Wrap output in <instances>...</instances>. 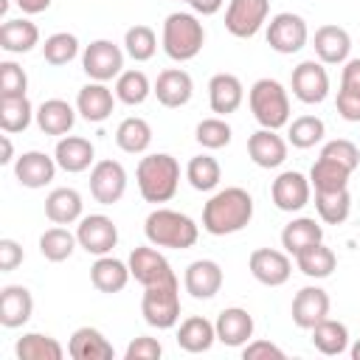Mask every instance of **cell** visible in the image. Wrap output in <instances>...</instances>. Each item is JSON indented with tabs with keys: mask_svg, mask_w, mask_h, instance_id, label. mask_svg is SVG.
<instances>
[{
	"mask_svg": "<svg viewBox=\"0 0 360 360\" xmlns=\"http://www.w3.org/2000/svg\"><path fill=\"white\" fill-rule=\"evenodd\" d=\"M141 315L155 329L177 326V321H180V281H177V276H172L160 284L143 287Z\"/></svg>",
	"mask_w": 360,
	"mask_h": 360,
	"instance_id": "obj_6",
	"label": "cell"
},
{
	"mask_svg": "<svg viewBox=\"0 0 360 360\" xmlns=\"http://www.w3.org/2000/svg\"><path fill=\"white\" fill-rule=\"evenodd\" d=\"M127 264H129L132 278H135L141 287H152V284H160V281H166V278L174 276L169 259H166L155 245H141V248H135V250L129 253Z\"/></svg>",
	"mask_w": 360,
	"mask_h": 360,
	"instance_id": "obj_14",
	"label": "cell"
},
{
	"mask_svg": "<svg viewBox=\"0 0 360 360\" xmlns=\"http://www.w3.org/2000/svg\"><path fill=\"white\" fill-rule=\"evenodd\" d=\"M292 96L301 104H321L329 96V73L323 62L318 59H304L292 68Z\"/></svg>",
	"mask_w": 360,
	"mask_h": 360,
	"instance_id": "obj_12",
	"label": "cell"
},
{
	"mask_svg": "<svg viewBox=\"0 0 360 360\" xmlns=\"http://www.w3.org/2000/svg\"><path fill=\"white\" fill-rule=\"evenodd\" d=\"M245 101V87L239 82V76L233 73H214L211 82H208V104H211V112L217 115H231L242 107Z\"/></svg>",
	"mask_w": 360,
	"mask_h": 360,
	"instance_id": "obj_25",
	"label": "cell"
},
{
	"mask_svg": "<svg viewBox=\"0 0 360 360\" xmlns=\"http://www.w3.org/2000/svg\"><path fill=\"white\" fill-rule=\"evenodd\" d=\"M186 180L197 191H214L219 186V180H222V166L211 155H194L188 160V166H186Z\"/></svg>",
	"mask_w": 360,
	"mask_h": 360,
	"instance_id": "obj_41",
	"label": "cell"
},
{
	"mask_svg": "<svg viewBox=\"0 0 360 360\" xmlns=\"http://www.w3.org/2000/svg\"><path fill=\"white\" fill-rule=\"evenodd\" d=\"M312 48H315V56L318 62L323 65H343L352 53V37L343 25H335V22H326L315 31L312 37Z\"/></svg>",
	"mask_w": 360,
	"mask_h": 360,
	"instance_id": "obj_21",
	"label": "cell"
},
{
	"mask_svg": "<svg viewBox=\"0 0 360 360\" xmlns=\"http://www.w3.org/2000/svg\"><path fill=\"white\" fill-rule=\"evenodd\" d=\"M194 138H197V143H200L202 149H222V146L231 143L233 129H231V124H228L222 115H214V118H202V121L197 124Z\"/></svg>",
	"mask_w": 360,
	"mask_h": 360,
	"instance_id": "obj_47",
	"label": "cell"
},
{
	"mask_svg": "<svg viewBox=\"0 0 360 360\" xmlns=\"http://www.w3.org/2000/svg\"><path fill=\"white\" fill-rule=\"evenodd\" d=\"M222 3H225V0H188L191 11L200 14V17H211V14H217V11L222 8Z\"/></svg>",
	"mask_w": 360,
	"mask_h": 360,
	"instance_id": "obj_55",
	"label": "cell"
},
{
	"mask_svg": "<svg viewBox=\"0 0 360 360\" xmlns=\"http://www.w3.org/2000/svg\"><path fill=\"white\" fill-rule=\"evenodd\" d=\"M340 87L360 93V56L357 59H346L343 62V73H340Z\"/></svg>",
	"mask_w": 360,
	"mask_h": 360,
	"instance_id": "obj_54",
	"label": "cell"
},
{
	"mask_svg": "<svg viewBox=\"0 0 360 360\" xmlns=\"http://www.w3.org/2000/svg\"><path fill=\"white\" fill-rule=\"evenodd\" d=\"M295 259V267L307 276V278H329L338 267V256L332 248H326L323 242H315L309 248H304L301 253L292 256Z\"/></svg>",
	"mask_w": 360,
	"mask_h": 360,
	"instance_id": "obj_33",
	"label": "cell"
},
{
	"mask_svg": "<svg viewBox=\"0 0 360 360\" xmlns=\"http://www.w3.org/2000/svg\"><path fill=\"white\" fill-rule=\"evenodd\" d=\"M222 267L214 262V259H197L186 267V276H183V287L191 298L197 301H208L214 298L219 290H222Z\"/></svg>",
	"mask_w": 360,
	"mask_h": 360,
	"instance_id": "obj_19",
	"label": "cell"
},
{
	"mask_svg": "<svg viewBox=\"0 0 360 360\" xmlns=\"http://www.w3.org/2000/svg\"><path fill=\"white\" fill-rule=\"evenodd\" d=\"M180 3H188V0H180Z\"/></svg>",
	"mask_w": 360,
	"mask_h": 360,
	"instance_id": "obj_60",
	"label": "cell"
},
{
	"mask_svg": "<svg viewBox=\"0 0 360 360\" xmlns=\"http://www.w3.org/2000/svg\"><path fill=\"white\" fill-rule=\"evenodd\" d=\"M79 248L93 256H107L118 245V225L107 214H87L76 225Z\"/></svg>",
	"mask_w": 360,
	"mask_h": 360,
	"instance_id": "obj_10",
	"label": "cell"
},
{
	"mask_svg": "<svg viewBox=\"0 0 360 360\" xmlns=\"http://www.w3.org/2000/svg\"><path fill=\"white\" fill-rule=\"evenodd\" d=\"M152 93L158 96V101L169 110H177V107H186L194 96V79L183 70V68H166L158 73L155 84H152Z\"/></svg>",
	"mask_w": 360,
	"mask_h": 360,
	"instance_id": "obj_17",
	"label": "cell"
},
{
	"mask_svg": "<svg viewBox=\"0 0 360 360\" xmlns=\"http://www.w3.org/2000/svg\"><path fill=\"white\" fill-rule=\"evenodd\" d=\"M315 242H323V228H321L312 217H295V219L287 222L284 231H281V248H284L290 256L301 253L304 248H309V245H315Z\"/></svg>",
	"mask_w": 360,
	"mask_h": 360,
	"instance_id": "obj_34",
	"label": "cell"
},
{
	"mask_svg": "<svg viewBox=\"0 0 360 360\" xmlns=\"http://www.w3.org/2000/svg\"><path fill=\"white\" fill-rule=\"evenodd\" d=\"M335 107H338V115H340L343 121L360 124V93L340 87V90H338V101H335Z\"/></svg>",
	"mask_w": 360,
	"mask_h": 360,
	"instance_id": "obj_51",
	"label": "cell"
},
{
	"mask_svg": "<svg viewBox=\"0 0 360 360\" xmlns=\"http://www.w3.org/2000/svg\"><path fill=\"white\" fill-rule=\"evenodd\" d=\"M214 340H217V326L202 315H188L177 326V346L183 352H188V354L208 352L214 346Z\"/></svg>",
	"mask_w": 360,
	"mask_h": 360,
	"instance_id": "obj_29",
	"label": "cell"
},
{
	"mask_svg": "<svg viewBox=\"0 0 360 360\" xmlns=\"http://www.w3.org/2000/svg\"><path fill=\"white\" fill-rule=\"evenodd\" d=\"M53 158L59 163L62 172L68 174H79V172H87L96 160V146L82 138V135H62L56 141V149H53Z\"/></svg>",
	"mask_w": 360,
	"mask_h": 360,
	"instance_id": "obj_26",
	"label": "cell"
},
{
	"mask_svg": "<svg viewBox=\"0 0 360 360\" xmlns=\"http://www.w3.org/2000/svg\"><path fill=\"white\" fill-rule=\"evenodd\" d=\"M124 53L112 39H93L82 51V70L90 82H112L124 73Z\"/></svg>",
	"mask_w": 360,
	"mask_h": 360,
	"instance_id": "obj_7",
	"label": "cell"
},
{
	"mask_svg": "<svg viewBox=\"0 0 360 360\" xmlns=\"http://www.w3.org/2000/svg\"><path fill=\"white\" fill-rule=\"evenodd\" d=\"M135 183L146 202H155V205L169 202L180 186L177 158H172L169 152H152V155L141 158L138 169H135Z\"/></svg>",
	"mask_w": 360,
	"mask_h": 360,
	"instance_id": "obj_2",
	"label": "cell"
},
{
	"mask_svg": "<svg viewBox=\"0 0 360 360\" xmlns=\"http://www.w3.org/2000/svg\"><path fill=\"white\" fill-rule=\"evenodd\" d=\"M160 45L172 62H188L194 59L205 45V28L197 14L191 11H172L163 20Z\"/></svg>",
	"mask_w": 360,
	"mask_h": 360,
	"instance_id": "obj_4",
	"label": "cell"
},
{
	"mask_svg": "<svg viewBox=\"0 0 360 360\" xmlns=\"http://www.w3.org/2000/svg\"><path fill=\"white\" fill-rule=\"evenodd\" d=\"M349 354H352V360H360V340H354V343L349 346Z\"/></svg>",
	"mask_w": 360,
	"mask_h": 360,
	"instance_id": "obj_58",
	"label": "cell"
},
{
	"mask_svg": "<svg viewBox=\"0 0 360 360\" xmlns=\"http://www.w3.org/2000/svg\"><path fill=\"white\" fill-rule=\"evenodd\" d=\"M115 143L121 152L127 155H143L152 143V127L146 118H138V115H129L118 124L115 129Z\"/></svg>",
	"mask_w": 360,
	"mask_h": 360,
	"instance_id": "obj_37",
	"label": "cell"
},
{
	"mask_svg": "<svg viewBox=\"0 0 360 360\" xmlns=\"http://www.w3.org/2000/svg\"><path fill=\"white\" fill-rule=\"evenodd\" d=\"M14 3L22 8V14H42L51 6V0H14Z\"/></svg>",
	"mask_w": 360,
	"mask_h": 360,
	"instance_id": "obj_56",
	"label": "cell"
},
{
	"mask_svg": "<svg viewBox=\"0 0 360 360\" xmlns=\"http://www.w3.org/2000/svg\"><path fill=\"white\" fill-rule=\"evenodd\" d=\"M214 326H217V340L231 349H242L253 338V315L242 307H225L217 315Z\"/></svg>",
	"mask_w": 360,
	"mask_h": 360,
	"instance_id": "obj_24",
	"label": "cell"
},
{
	"mask_svg": "<svg viewBox=\"0 0 360 360\" xmlns=\"http://www.w3.org/2000/svg\"><path fill=\"white\" fill-rule=\"evenodd\" d=\"M312 346L326 354V357H338L343 352H349V329L346 323L335 321V318H323L321 323H315L312 329Z\"/></svg>",
	"mask_w": 360,
	"mask_h": 360,
	"instance_id": "obj_35",
	"label": "cell"
},
{
	"mask_svg": "<svg viewBox=\"0 0 360 360\" xmlns=\"http://www.w3.org/2000/svg\"><path fill=\"white\" fill-rule=\"evenodd\" d=\"M329 307H332L329 292L323 287H318V284H307L292 298V309H290L292 312V323L298 329H307L309 332L315 323H321L323 318H329Z\"/></svg>",
	"mask_w": 360,
	"mask_h": 360,
	"instance_id": "obj_16",
	"label": "cell"
},
{
	"mask_svg": "<svg viewBox=\"0 0 360 360\" xmlns=\"http://www.w3.org/2000/svg\"><path fill=\"white\" fill-rule=\"evenodd\" d=\"M287 141L278 135V129H256L248 138V155L259 169H278L287 160Z\"/></svg>",
	"mask_w": 360,
	"mask_h": 360,
	"instance_id": "obj_22",
	"label": "cell"
},
{
	"mask_svg": "<svg viewBox=\"0 0 360 360\" xmlns=\"http://www.w3.org/2000/svg\"><path fill=\"white\" fill-rule=\"evenodd\" d=\"M6 11H8V0H3V3H0V14H3V17H6Z\"/></svg>",
	"mask_w": 360,
	"mask_h": 360,
	"instance_id": "obj_59",
	"label": "cell"
},
{
	"mask_svg": "<svg viewBox=\"0 0 360 360\" xmlns=\"http://www.w3.org/2000/svg\"><path fill=\"white\" fill-rule=\"evenodd\" d=\"M132 273H129V264L115 259V256H96L93 267H90V284L98 290V292H121L127 284H129Z\"/></svg>",
	"mask_w": 360,
	"mask_h": 360,
	"instance_id": "obj_27",
	"label": "cell"
},
{
	"mask_svg": "<svg viewBox=\"0 0 360 360\" xmlns=\"http://www.w3.org/2000/svg\"><path fill=\"white\" fill-rule=\"evenodd\" d=\"M326 135V124L318 115H298L287 124V143L295 149H312Z\"/></svg>",
	"mask_w": 360,
	"mask_h": 360,
	"instance_id": "obj_43",
	"label": "cell"
},
{
	"mask_svg": "<svg viewBox=\"0 0 360 360\" xmlns=\"http://www.w3.org/2000/svg\"><path fill=\"white\" fill-rule=\"evenodd\" d=\"M352 177V169H346L343 163L318 155V160L309 169V183L315 191H332V188H346Z\"/></svg>",
	"mask_w": 360,
	"mask_h": 360,
	"instance_id": "obj_40",
	"label": "cell"
},
{
	"mask_svg": "<svg viewBox=\"0 0 360 360\" xmlns=\"http://www.w3.org/2000/svg\"><path fill=\"white\" fill-rule=\"evenodd\" d=\"M25 93H28V76H25V70L14 59L0 62V98L3 96H25Z\"/></svg>",
	"mask_w": 360,
	"mask_h": 360,
	"instance_id": "obj_48",
	"label": "cell"
},
{
	"mask_svg": "<svg viewBox=\"0 0 360 360\" xmlns=\"http://www.w3.org/2000/svg\"><path fill=\"white\" fill-rule=\"evenodd\" d=\"M242 357L245 360H270V357H276V360H284V349H278L276 343H270V340H248L245 346H242Z\"/></svg>",
	"mask_w": 360,
	"mask_h": 360,
	"instance_id": "obj_52",
	"label": "cell"
},
{
	"mask_svg": "<svg viewBox=\"0 0 360 360\" xmlns=\"http://www.w3.org/2000/svg\"><path fill=\"white\" fill-rule=\"evenodd\" d=\"M321 155H323V158H332V160H338V163H343V166L352 169V172L360 166V149H357V143H352L349 138H335V141L323 143Z\"/></svg>",
	"mask_w": 360,
	"mask_h": 360,
	"instance_id": "obj_49",
	"label": "cell"
},
{
	"mask_svg": "<svg viewBox=\"0 0 360 360\" xmlns=\"http://www.w3.org/2000/svg\"><path fill=\"white\" fill-rule=\"evenodd\" d=\"M312 197V183L301 172H281L270 186V200L278 211L295 214L301 211Z\"/></svg>",
	"mask_w": 360,
	"mask_h": 360,
	"instance_id": "obj_15",
	"label": "cell"
},
{
	"mask_svg": "<svg viewBox=\"0 0 360 360\" xmlns=\"http://www.w3.org/2000/svg\"><path fill=\"white\" fill-rule=\"evenodd\" d=\"M160 354H163L160 340L158 338H149V335H141V338L129 340V346L124 352L127 360H158Z\"/></svg>",
	"mask_w": 360,
	"mask_h": 360,
	"instance_id": "obj_50",
	"label": "cell"
},
{
	"mask_svg": "<svg viewBox=\"0 0 360 360\" xmlns=\"http://www.w3.org/2000/svg\"><path fill=\"white\" fill-rule=\"evenodd\" d=\"M82 211H84V202H82V194L76 188L62 186L45 197V217L53 225H73L82 219Z\"/></svg>",
	"mask_w": 360,
	"mask_h": 360,
	"instance_id": "obj_32",
	"label": "cell"
},
{
	"mask_svg": "<svg viewBox=\"0 0 360 360\" xmlns=\"http://www.w3.org/2000/svg\"><path fill=\"white\" fill-rule=\"evenodd\" d=\"M79 239L76 233H70L65 225H53L48 228L42 236H39V253L48 259V262H65L73 256Z\"/></svg>",
	"mask_w": 360,
	"mask_h": 360,
	"instance_id": "obj_44",
	"label": "cell"
},
{
	"mask_svg": "<svg viewBox=\"0 0 360 360\" xmlns=\"http://www.w3.org/2000/svg\"><path fill=\"white\" fill-rule=\"evenodd\" d=\"M34 315V295L22 284H6L0 290V323L6 329L25 326Z\"/></svg>",
	"mask_w": 360,
	"mask_h": 360,
	"instance_id": "obj_23",
	"label": "cell"
},
{
	"mask_svg": "<svg viewBox=\"0 0 360 360\" xmlns=\"http://www.w3.org/2000/svg\"><path fill=\"white\" fill-rule=\"evenodd\" d=\"M146 242L155 248H172V250H188L200 239V225L174 208H155L143 222Z\"/></svg>",
	"mask_w": 360,
	"mask_h": 360,
	"instance_id": "obj_3",
	"label": "cell"
},
{
	"mask_svg": "<svg viewBox=\"0 0 360 360\" xmlns=\"http://www.w3.org/2000/svg\"><path fill=\"white\" fill-rule=\"evenodd\" d=\"M248 104L264 129H281L290 124V96L276 79H256L248 90Z\"/></svg>",
	"mask_w": 360,
	"mask_h": 360,
	"instance_id": "obj_5",
	"label": "cell"
},
{
	"mask_svg": "<svg viewBox=\"0 0 360 360\" xmlns=\"http://www.w3.org/2000/svg\"><path fill=\"white\" fill-rule=\"evenodd\" d=\"M34 121L45 135H68L76 124V107H70L65 98H48L37 107Z\"/></svg>",
	"mask_w": 360,
	"mask_h": 360,
	"instance_id": "obj_31",
	"label": "cell"
},
{
	"mask_svg": "<svg viewBox=\"0 0 360 360\" xmlns=\"http://www.w3.org/2000/svg\"><path fill=\"white\" fill-rule=\"evenodd\" d=\"M250 276L264 284V287H281L290 281L292 276V259L287 250H276V248H256L248 259Z\"/></svg>",
	"mask_w": 360,
	"mask_h": 360,
	"instance_id": "obj_11",
	"label": "cell"
},
{
	"mask_svg": "<svg viewBox=\"0 0 360 360\" xmlns=\"http://www.w3.org/2000/svg\"><path fill=\"white\" fill-rule=\"evenodd\" d=\"M315 211L321 222L326 225H343L352 214V194L346 188H332V191H315Z\"/></svg>",
	"mask_w": 360,
	"mask_h": 360,
	"instance_id": "obj_39",
	"label": "cell"
},
{
	"mask_svg": "<svg viewBox=\"0 0 360 360\" xmlns=\"http://www.w3.org/2000/svg\"><path fill=\"white\" fill-rule=\"evenodd\" d=\"M56 158L39 152V149H31V152H22L17 160H14V177L20 186L25 188H45L53 177H56Z\"/></svg>",
	"mask_w": 360,
	"mask_h": 360,
	"instance_id": "obj_18",
	"label": "cell"
},
{
	"mask_svg": "<svg viewBox=\"0 0 360 360\" xmlns=\"http://www.w3.org/2000/svg\"><path fill=\"white\" fill-rule=\"evenodd\" d=\"M115 101V90H110L107 82H87L76 96V112L90 124H101L112 115Z\"/></svg>",
	"mask_w": 360,
	"mask_h": 360,
	"instance_id": "obj_20",
	"label": "cell"
},
{
	"mask_svg": "<svg viewBox=\"0 0 360 360\" xmlns=\"http://www.w3.org/2000/svg\"><path fill=\"white\" fill-rule=\"evenodd\" d=\"M127 191V169L118 160H96L90 169V194L101 205H115Z\"/></svg>",
	"mask_w": 360,
	"mask_h": 360,
	"instance_id": "obj_13",
	"label": "cell"
},
{
	"mask_svg": "<svg viewBox=\"0 0 360 360\" xmlns=\"http://www.w3.org/2000/svg\"><path fill=\"white\" fill-rule=\"evenodd\" d=\"M270 0H228L225 8V28L236 39H250L267 22Z\"/></svg>",
	"mask_w": 360,
	"mask_h": 360,
	"instance_id": "obj_9",
	"label": "cell"
},
{
	"mask_svg": "<svg viewBox=\"0 0 360 360\" xmlns=\"http://www.w3.org/2000/svg\"><path fill=\"white\" fill-rule=\"evenodd\" d=\"M37 110L31 107L28 96H3L0 98V129L14 135V132H25L34 121Z\"/></svg>",
	"mask_w": 360,
	"mask_h": 360,
	"instance_id": "obj_38",
	"label": "cell"
},
{
	"mask_svg": "<svg viewBox=\"0 0 360 360\" xmlns=\"http://www.w3.org/2000/svg\"><path fill=\"white\" fill-rule=\"evenodd\" d=\"M0 143H3V158H0V163H11V160H14V146H11L8 132H6V135H0Z\"/></svg>",
	"mask_w": 360,
	"mask_h": 360,
	"instance_id": "obj_57",
	"label": "cell"
},
{
	"mask_svg": "<svg viewBox=\"0 0 360 360\" xmlns=\"http://www.w3.org/2000/svg\"><path fill=\"white\" fill-rule=\"evenodd\" d=\"M250 219L253 197L239 186H228L211 194V200L202 205V231H208L211 236L239 233L245 225H250Z\"/></svg>",
	"mask_w": 360,
	"mask_h": 360,
	"instance_id": "obj_1",
	"label": "cell"
},
{
	"mask_svg": "<svg viewBox=\"0 0 360 360\" xmlns=\"http://www.w3.org/2000/svg\"><path fill=\"white\" fill-rule=\"evenodd\" d=\"M39 45V28L28 17H14L0 25V48L6 53H28Z\"/></svg>",
	"mask_w": 360,
	"mask_h": 360,
	"instance_id": "obj_30",
	"label": "cell"
},
{
	"mask_svg": "<svg viewBox=\"0 0 360 360\" xmlns=\"http://www.w3.org/2000/svg\"><path fill=\"white\" fill-rule=\"evenodd\" d=\"M309 39V28H307V20L301 14H292V11H278L270 17L267 22V45L276 51V53H298Z\"/></svg>",
	"mask_w": 360,
	"mask_h": 360,
	"instance_id": "obj_8",
	"label": "cell"
},
{
	"mask_svg": "<svg viewBox=\"0 0 360 360\" xmlns=\"http://www.w3.org/2000/svg\"><path fill=\"white\" fill-rule=\"evenodd\" d=\"M14 354L17 360H62L65 349L56 338L42 335V332H25L17 343H14Z\"/></svg>",
	"mask_w": 360,
	"mask_h": 360,
	"instance_id": "obj_36",
	"label": "cell"
},
{
	"mask_svg": "<svg viewBox=\"0 0 360 360\" xmlns=\"http://www.w3.org/2000/svg\"><path fill=\"white\" fill-rule=\"evenodd\" d=\"M42 56L48 65L53 68H62L68 62H73L79 56V39L76 34H68V31H56L51 37H45L42 42Z\"/></svg>",
	"mask_w": 360,
	"mask_h": 360,
	"instance_id": "obj_45",
	"label": "cell"
},
{
	"mask_svg": "<svg viewBox=\"0 0 360 360\" xmlns=\"http://www.w3.org/2000/svg\"><path fill=\"white\" fill-rule=\"evenodd\" d=\"M68 354L73 360H112L115 349L96 326H79L68 340Z\"/></svg>",
	"mask_w": 360,
	"mask_h": 360,
	"instance_id": "obj_28",
	"label": "cell"
},
{
	"mask_svg": "<svg viewBox=\"0 0 360 360\" xmlns=\"http://www.w3.org/2000/svg\"><path fill=\"white\" fill-rule=\"evenodd\" d=\"M149 93H152V82L146 79V73L143 70H124L118 79H115V98L121 101V104H127V107H138V104H143L146 98H149Z\"/></svg>",
	"mask_w": 360,
	"mask_h": 360,
	"instance_id": "obj_42",
	"label": "cell"
},
{
	"mask_svg": "<svg viewBox=\"0 0 360 360\" xmlns=\"http://www.w3.org/2000/svg\"><path fill=\"white\" fill-rule=\"evenodd\" d=\"M124 51L135 62H149L158 51V34L149 25H132L124 34Z\"/></svg>",
	"mask_w": 360,
	"mask_h": 360,
	"instance_id": "obj_46",
	"label": "cell"
},
{
	"mask_svg": "<svg viewBox=\"0 0 360 360\" xmlns=\"http://www.w3.org/2000/svg\"><path fill=\"white\" fill-rule=\"evenodd\" d=\"M22 245L17 239H0V273H11L22 264Z\"/></svg>",
	"mask_w": 360,
	"mask_h": 360,
	"instance_id": "obj_53",
	"label": "cell"
}]
</instances>
